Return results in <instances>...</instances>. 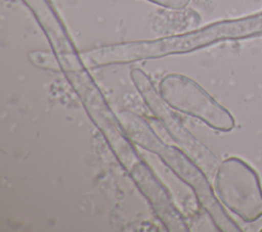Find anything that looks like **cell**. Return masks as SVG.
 <instances>
[{"label": "cell", "instance_id": "3957f363", "mask_svg": "<svg viewBox=\"0 0 262 232\" xmlns=\"http://www.w3.org/2000/svg\"><path fill=\"white\" fill-rule=\"evenodd\" d=\"M158 91L171 108L196 118L214 130L228 132L234 128L232 114L196 82L184 75L164 76L159 83Z\"/></svg>", "mask_w": 262, "mask_h": 232}, {"label": "cell", "instance_id": "5b68a950", "mask_svg": "<svg viewBox=\"0 0 262 232\" xmlns=\"http://www.w3.org/2000/svg\"><path fill=\"white\" fill-rule=\"evenodd\" d=\"M128 173L167 231H188L186 222L174 205L167 189L143 160L137 163Z\"/></svg>", "mask_w": 262, "mask_h": 232}, {"label": "cell", "instance_id": "52a82bcc", "mask_svg": "<svg viewBox=\"0 0 262 232\" xmlns=\"http://www.w3.org/2000/svg\"><path fill=\"white\" fill-rule=\"evenodd\" d=\"M147 1L168 9H183L190 2V0H147Z\"/></svg>", "mask_w": 262, "mask_h": 232}, {"label": "cell", "instance_id": "277c9868", "mask_svg": "<svg viewBox=\"0 0 262 232\" xmlns=\"http://www.w3.org/2000/svg\"><path fill=\"white\" fill-rule=\"evenodd\" d=\"M130 77L150 111L162 123L173 140L182 147L184 152L188 154L203 171L207 174H212V172L217 169V158L171 111V107L162 99L150 78L138 67L131 71Z\"/></svg>", "mask_w": 262, "mask_h": 232}, {"label": "cell", "instance_id": "6da1fadb", "mask_svg": "<svg viewBox=\"0 0 262 232\" xmlns=\"http://www.w3.org/2000/svg\"><path fill=\"white\" fill-rule=\"evenodd\" d=\"M118 119L132 143L157 154L194 192L201 206L209 215L216 229L241 232L238 225L227 215L213 191L202 168L181 149L163 142L148 123L132 111H121Z\"/></svg>", "mask_w": 262, "mask_h": 232}, {"label": "cell", "instance_id": "8992f818", "mask_svg": "<svg viewBox=\"0 0 262 232\" xmlns=\"http://www.w3.org/2000/svg\"><path fill=\"white\" fill-rule=\"evenodd\" d=\"M30 59L33 63H35L36 65H39L41 67H45V68H49V69H60L58 61L55 57V55H50L47 52H41V51H37V52H31L29 54Z\"/></svg>", "mask_w": 262, "mask_h": 232}, {"label": "cell", "instance_id": "7a4b0ae2", "mask_svg": "<svg viewBox=\"0 0 262 232\" xmlns=\"http://www.w3.org/2000/svg\"><path fill=\"white\" fill-rule=\"evenodd\" d=\"M215 193L219 201L243 221L262 217V185L258 173L244 159L230 156L216 169Z\"/></svg>", "mask_w": 262, "mask_h": 232}]
</instances>
